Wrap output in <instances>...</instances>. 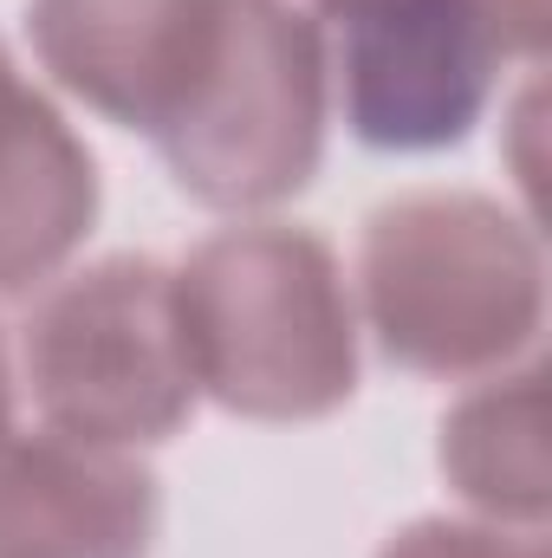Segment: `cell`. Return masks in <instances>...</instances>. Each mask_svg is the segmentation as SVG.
Segmentation results:
<instances>
[{
  "label": "cell",
  "mask_w": 552,
  "mask_h": 558,
  "mask_svg": "<svg viewBox=\"0 0 552 558\" xmlns=\"http://www.w3.org/2000/svg\"><path fill=\"white\" fill-rule=\"evenodd\" d=\"M195 390L254 422H312L358 384L351 292L332 247L286 221L208 234L176 274Z\"/></svg>",
  "instance_id": "1"
},
{
  "label": "cell",
  "mask_w": 552,
  "mask_h": 558,
  "mask_svg": "<svg viewBox=\"0 0 552 558\" xmlns=\"http://www.w3.org/2000/svg\"><path fill=\"white\" fill-rule=\"evenodd\" d=\"M364 312L391 364L468 377L540 331V254L488 195L422 189L364 221Z\"/></svg>",
  "instance_id": "2"
},
{
  "label": "cell",
  "mask_w": 552,
  "mask_h": 558,
  "mask_svg": "<svg viewBox=\"0 0 552 558\" xmlns=\"http://www.w3.org/2000/svg\"><path fill=\"white\" fill-rule=\"evenodd\" d=\"M20 371L46 428L98 448L169 441L202 397L176 318V274L149 254L46 286L20 325Z\"/></svg>",
  "instance_id": "3"
},
{
  "label": "cell",
  "mask_w": 552,
  "mask_h": 558,
  "mask_svg": "<svg viewBox=\"0 0 552 558\" xmlns=\"http://www.w3.org/2000/svg\"><path fill=\"white\" fill-rule=\"evenodd\" d=\"M325 33L286 0H241L228 52L163 149L176 189L202 208H274L299 195L325 143Z\"/></svg>",
  "instance_id": "4"
},
{
  "label": "cell",
  "mask_w": 552,
  "mask_h": 558,
  "mask_svg": "<svg viewBox=\"0 0 552 558\" xmlns=\"http://www.w3.org/2000/svg\"><path fill=\"white\" fill-rule=\"evenodd\" d=\"M345 124L371 149L461 143L488 105L501 33L481 0H332Z\"/></svg>",
  "instance_id": "5"
},
{
  "label": "cell",
  "mask_w": 552,
  "mask_h": 558,
  "mask_svg": "<svg viewBox=\"0 0 552 558\" xmlns=\"http://www.w3.org/2000/svg\"><path fill=\"white\" fill-rule=\"evenodd\" d=\"M235 33V0H33L39 65L118 131L169 143L202 105Z\"/></svg>",
  "instance_id": "6"
},
{
  "label": "cell",
  "mask_w": 552,
  "mask_h": 558,
  "mask_svg": "<svg viewBox=\"0 0 552 558\" xmlns=\"http://www.w3.org/2000/svg\"><path fill=\"white\" fill-rule=\"evenodd\" d=\"M156 474L59 428L0 441V558H149Z\"/></svg>",
  "instance_id": "7"
},
{
  "label": "cell",
  "mask_w": 552,
  "mask_h": 558,
  "mask_svg": "<svg viewBox=\"0 0 552 558\" xmlns=\"http://www.w3.org/2000/svg\"><path fill=\"white\" fill-rule=\"evenodd\" d=\"M98 215V162L0 52V299L72 260Z\"/></svg>",
  "instance_id": "8"
},
{
  "label": "cell",
  "mask_w": 552,
  "mask_h": 558,
  "mask_svg": "<svg viewBox=\"0 0 552 558\" xmlns=\"http://www.w3.org/2000/svg\"><path fill=\"white\" fill-rule=\"evenodd\" d=\"M442 474L488 513L540 520L547 461H540V377H507L468 397L442 422Z\"/></svg>",
  "instance_id": "9"
},
{
  "label": "cell",
  "mask_w": 552,
  "mask_h": 558,
  "mask_svg": "<svg viewBox=\"0 0 552 558\" xmlns=\"http://www.w3.org/2000/svg\"><path fill=\"white\" fill-rule=\"evenodd\" d=\"M377 558H547L540 539H507L481 526H448V520H416Z\"/></svg>",
  "instance_id": "10"
},
{
  "label": "cell",
  "mask_w": 552,
  "mask_h": 558,
  "mask_svg": "<svg viewBox=\"0 0 552 558\" xmlns=\"http://www.w3.org/2000/svg\"><path fill=\"white\" fill-rule=\"evenodd\" d=\"M7 410H13V397H7V357H0V441H7Z\"/></svg>",
  "instance_id": "11"
},
{
  "label": "cell",
  "mask_w": 552,
  "mask_h": 558,
  "mask_svg": "<svg viewBox=\"0 0 552 558\" xmlns=\"http://www.w3.org/2000/svg\"><path fill=\"white\" fill-rule=\"evenodd\" d=\"M325 7H332V0H325Z\"/></svg>",
  "instance_id": "12"
}]
</instances>
